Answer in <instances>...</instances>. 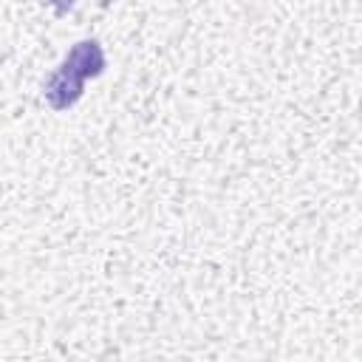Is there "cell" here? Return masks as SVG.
I'll return each instance as SVG.
<instances>
[{"label": "cell", "mask_w": 362, "mask_h": 362, "mask_svg": "<svg viewBox=\"0 0 362 362\" xmlns=\"http://www.w3.org/2000/svg\"><path fill=\"white\" fill-rule=\"evenodd\" d=\"M40 3L51 6V8H54V14H59V17H65V14H68V11H74V6H76V0H40Z\"/></svg>", "instance_id": "obj_2"}, {"label": "cell", "mask_w": 362, "mask_h": 362, "mask_svg": "<svg viewBox=\"0 0 362 362\" xmlns=\"http://www.w3.org/2000/svg\"><path fill=\"white\" fill-rule=\"evenodd\" d=\"M102 71H105V51L99 45V40H79V42L71 45L65 59L45 79L42 99L57 113L71 110L82 99L85 82L102 76Z\"/></svg>", "instance_id": "obj_1"}]
</instances>
